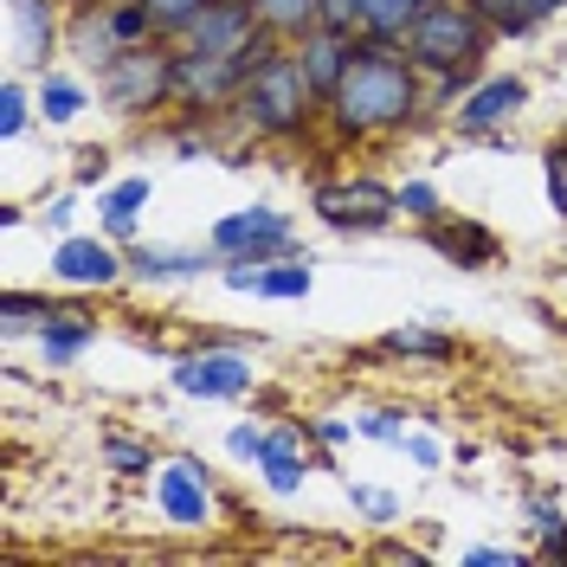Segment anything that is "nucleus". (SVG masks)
<instances>
[{"mask_svg": "<svg viewBox=\"0 0 567 567\" xmlns=\"http://www.w3.org/2000/svg\"><path fill=\"white\" fill-rule=\"evenodd\" d=\"M310 207L329 219V226H342V233H374V226H388L393 213H400V194L381 187V181H322L317 194H310Z\"/></svg>", "mask_w": 567, "mask_h": 567, "instance_id": "0eeeda50", "label": "nucleus"}, {"mask_svg": "<svg viewBox=\"0 0 567 567\" xmlns=\"http://www.w3.org/2000/svg\"><path fill=\"white\" fill-rule=\"evenodd\" d=\"M484 20H491L496 33H509V39H523V33H535L548 13H561L567 0H471Z\"/></svg>", "mask_w": 567, "mask_h": 567, "instance_id": "6ab92c4d", "label": "nucleus"}, {"mask_svg": "<svg viewBox=\"0 0 567 567\" xmlns=\"http://www.w3.org/2000/svg\"><path fill=\"white\" fill-rule=\"evenodd\" d=\"M354 432H368V439H381V445H400V439H406L400 413H368V420H354Z\"/></svg>", "mask_w": 567, "mask_h": 567, "instance_id": "f704fd0d", "label": "nucleus"}, {"mask_svg": "<svg viewBox=\"0 0 567 567\" xmlns=\"http://www.w3.org/2000/svg\"><path fill=\"white\" fill-rule=\"evenodd\" d=\"M464 561H477V567H509V561H523L516 548H471Z\"/></svg>", "mask_w": 567, "mask_h": 567, "instance_id": "4c0bfd02", "label": "nucleus"}, {"mask_svg": "<svg viewBox=\"0 0 567 567\" xmlns=\"http://www.w3.org/2000/svg\"><path fill=\"white\" fill-rule=\"evenodd\" d=\"M175 39H142V45H123L104 71H97V91L116 116H148V110L175 104Z\"/></svg>", "mask_w": 567, "mask_h": 567, "instance_id": "20e7f679", "label": "nucleus"}, {"mask_svg": "<svg viewBox=\"0 0 567 567\" xmlns=\"http://www.w3.org/2000/svg\"><path fill=\"white\" fill-rule=\"evenodd\" d=\"M239 116H246L258 136H271V142H297V136H310L317 130V116L329 104H322V91L310 84V71L297 65V52L284 45L271 65H258L246 78V91H239Z\"/></svg>", "mask_w": 567, "mask_h": 567, "instance_id": "f03ea898", "label": "nucleus"}, {"mask_svg": "<svg viewBox=\"0 0 567 567\" xmlns=\"http://www.w3.org/2000/svg\"><path fill=\"white\" fill-rule=\"evenodd\" d=\"M7 13H13V65L45 71L52 39H59V27H52V0H13Z\"/></svg>", "mask_w": 567, "mask_h": 567, "instance_id": "2eb2a0df", "label": "nucleus"}, {"mask_svg": "<svg viewBox=\"0 0 567 567\" xmlns=\"http://www.w3.org/2000/svg\"><path fill=\"white\" fill-rule=\"evenodd\" d=\"M349 432H354L349 420H322V425H317V439H322V445H342V439H349Z\"/></svg>", "mask_w": 567, "mask_h": 567, "instance_id": "ea45409f", "label": "nucleus"}, {"mask_svg": "<svg viewBox=\"0 0 567 567\" xmlns=\"http://www.w3.org/2000/svg\"><path fill=\"white\" fill-rule=\"evenodd\" d=\"M104 7V27L116 45H142V39H162L155 33V13L142 7V0H97Z\"/></svg>", "mask_w": 567, "mask_h": 567, "instance_id": "412c9836", "label": "nucleus"}, {"mask_svg": "<svg viewBox=\"0 0 567 567\" xmlns=\"http://www.w3.org/2000/svg\"><path fill=\"white\" fill-rule=\"evenodd\" d=\"M258 33V0H207V13L181 33V45L194 52H239Z\"/></svg>", "mask_w": 567, "mask_h": 567, "instance_id": "f8f14e48", "label": "nucleus"}, {"mask_svg": "<svg viewBox=\"0 0 567 567\" xmlns=\"http://www.w3.org/2000/svg\"><path fill=\"white\" fill-rule=\"evenodd\" d=\"M425 7H432V0H361V33L368 39H393V45H400L406 27L420 20Z\"/></svg>", "mask_w": 567, "mask_h": 567, "instance_id": "aec40b11", "label": "nucleus"}, {"mask_svg": "<svg viewBox=\"0 0 567 567\" xmlns=\"http://www.w3.org/2000/svg\"><path fill=\"white\" fill-rule=\"evenodd\" d=\"M420 78L425 71L406 59V45L393 39H354V59L342 71V84L329 91V123L336 136H388V130H406L420 116Z\"/></svg>", "mask_w": 567, "mask_h": 567, "instance_id": "f257e3e1", "label": "nucleus"}, {"mask_svg": "<svg viewBox=\"0 0 567 567\" xmlns=\"http://www.w3.org/2000/svg\"><path fill=\"white\" fill-rule=\"evenodd\" d=\"M290 52H297V65L310 71V84H317L322 104H329V91L342 84V71H349V59H354V39L329 33V27H310V33L290 45Z\"/></svg>", "mask_w": 567, "mask_h": 567, "instance_id": "4468645a", "label": "nucleus"}, {"mask_svg": "<svg viewBox=\"0 0 567 567\" xmlns=\"http://www.w3.org/2000/svg\"><path fill=\"white\" fill-rule=\"evenodd\" d=\"M110 175V155L104 148H91V155H84V168H78V187H91V181H104Z\"/></svg>", "mask_w": 567, "mask_h": 567, "instance_id": "e433bc0d", "label": "nucleus"}, {"mask_svg": "<svg viewBox=\"0 0 567 567\" xmlns=\"http://www.w3.org/2000/svg\"><path fill=\"white\" fill-rule=\"evenodd\" d=\"M175 388L194 400H239L251 388V354L239 349H200L175 361Z\"/></svg>", "mask_w": 567, "mask_h": 567, "instance_id": "1a4fd4ad", "label": "nucleus"}, {"mask_svg": "<svg viewBox=\"0 0 567 567\" xmlns=\"http://www.w3.org/2000/svg\"><path fill=\"white\" fill-rule=\"evenodd\" d=\"M45 226H59V233H65V226H71V200H52V207H45Z\"/></svg>", "mask_w": 567, "mask_h": 567, "instance_id": "79ce46f5", "label": "nucleus"}, {"mask_svg": "<svg viewBox=\"0 0 567 567\" xmlns=\"http://www.w3.org/2000/svg\"><path fill=\"white\" fill-rule=\"evenodd\" d=\"M317 27L342 39H361V0H317Z\"/></svg>", "mask_w": 567, "mask_h": 567, "instance_id": "c756f323", "label": "nucleus"}, {"mask_svg": "<svg viewBox=\"0 0 567 567\" xmlns=\"http://www.w3.org/2000/svg\"><path fill=\"white\" fill-rule=\"evenodd\" d=\"M104 233L110 239H136V213H104Z\"/></svg>", "mask_w": 567, "mask_h": 567, "instance_id": "58836bf2", "label": "nucleus"}, {"mask_svg": "<svg viewBox=\"0 0 567 567\" xmlns=\"http://www.w3.org/2000/svg\"><path fill=\"white\" fill-rule=\"evenodd\" d=\"M136 207H148V175L123 181V187H110L104 194V213H136Z\"/></svg>", "mask_w": 567, "mask_h": 567, "instance_id": "72a5a7b5", "label": "nucleus"}, {"mask_svg": "<svg viewBox=\"0 0 567 567\" xmlns=\"http://www.w3.org/2000/svg\"><path fill=\"white\" fill-rule=\"evenodd\" d=\"M123 271H130V258H116V246H104V239H59V251H52V278L71 290H104Z\"/></svg>", "mask_w": 567, "mask_h": 567, "instance_id": "9b49d317", "label": "nucleus"}, {"mask_svg": "<svg viewBox=\"0 0 567 567\" xmlns=\"http://www.w3.org/2000/svg\"><path fill=\"white\" fill-rule=\"evenodd\" d=\"M155 503L175 529H207L213 523V477L200 458H168L155 471Z\"/></svg>", "mask_w": 567, "mask_h": 567, "instance_id": "6e6552de", "label": "nucleus"}, {"mask_svg": "<svg viewBox=\"0 0 567 567\" xmlns=\"http://www.w3.org/2000/svg\"><path fill=\"white\" fill-rule=\"evenodd\" d=\"M258 297H310V258H284L258 271Z\"/></svg>", "mask_w": 567, "mask_h": 567, "instance_id": "393cba45", "label": "nucleus"}, {"mask_svg": "<svg viewBox=\"0 0 567 567\" xmlns=\"http://www.w3.org/2000/svg\"><path fill=\"white\" fill-rule=\"evenodd\" d=\"M226 445H233V458H265V445H271V432H258V425H233L226 432Z\"/></svg>", "mask_w": 567, "mask_h": 567, "instance_id": "473e14b6", "label": "nucleus"}, {"mask_svg": "<svg viewBox=\"0 0 567 567\" xmlns=\"http://www.w3.org/2000/svg\"><path fill=\"white\" fill-rule=\"evenodd\" d=\"M246 91V65L239 52H194L181 45L175 59V104L194 110V116H213V110H233Z\"/></svg>", "mask_w": 567, "mask_h": 567, "instance_id": "39448f33", "label": "nucleus"}, {"mask_svg": "<svg viewBox=\"0 0 567 567\" xmlns=\"http://www.w3.org/2000/svg\"><path fill=\"white\" fill-rule=\"evenodd\" d=\"M97 342V322L84 317V310H59L52 322H39V354H45V368H65L78 349H91Z\"/></svg>", "mask_w": 567, "mask_h": 567, "instance_id": "f3484780", "label": "nucleus"}, {"mask_svg": "<svg viewBox=\"0 0 567 567\" xmlns=\"http://www.w3.org/2000/svg\"><path fill=\"white\" fill-rule=\"evenodd\" d=\"M491 39L496 27L471 7V0H432L420 20L406 27V59L425 71V78H445V71H464V65H477L484 52H491Z\"/></svg>", "mask_w": 567, "mask_h": 567, "instance_id": "7ed1b4c3", "label": "nucleus"}, {"mask_svg": "<svg viewBox=\"0 0 567 567\" xmlns=\"http://www.w3.org/2000/svg\"><path fill=\"white\" fill-rule=\"evenodd\" d=\"M258 27H271L278 39H303L317 27V0H258Z\"/></svg>", "mask_w": 567, "mask_h": 567, "instance_id": "4be33fe9", "label": "nucleus"}, {"mask_svg": "<svg viewBox=\"0 0 567 567\" xmlns=\"http://www.w3.org/2000/svg\"><path fill=\"white\" fill-rule=\"evenodd\" d=\"M542 175H548V207L567 219V142H548L542 148Z\"/></svg>", "mask_w": 567, "mask_h": 567, "instance_id": "c85d7f7f", "label": "nucleus"}, {"mask_svg": "<svg viewBox=\"0 0 567 567\" xmlns=\"http://www.w3.org/2000/svg\"><path fill=\"white\" fill-rule=\"evenodd\" d=\"M258 471H265V484H271L278 496L303 491V425H284V432H271V445H265Z\"/></svg>", "mask_w": 567, "mask_h": 567, "instance_id": "dca6fc26", "label": "nucleus"}, {"mask_svg": "<svg viewBox=\"0 0 567 567\" xmlns=\"http://www.w3.org/2000/svg\"><path fill=\"white\" fill-rule=\"evenodd\" d=\"M207 246L219 251V258H251V265H271L278 251H290V213H278V207L226 213V219H213Z\"/></svg>", "mask_w": 567, "mask_h": 567, "instance_id": "423d86ee", "label": "nucleus"}, {"mask_svg": "<svg viewBox=\"0 0 567 567\" xmlns=\"http://www.w3.org/2000/svg\"><path fill=\"white\" fill-rule=\"evenodd\" d=\"M400 445L413 452V464H439V445H432V439H400Z\"/></svg>", "mask_w": 567, "mask_h": 567, "instance_id": "a19ab883", "label": "nucleus"}, {"mask_svg": "<svg viewBox=\"0 0 567 567\" xmlns=\"http://www.w3.org/2000/svg\"><path fill=\"white\" fill-rule=\"evenodd\" d=\"M39 110H45V123H71L84 110V84L65 78V71H45L39 78Z\"/></svg>", "mask_w": 567, "mask_h": 567, "instance_id": "b1692460", "label": "nucleus"}, {"mask_svg": "<svg viewBox=\"0 0 567 567\" xmlns=\"http://www.w3.org/2000/svg\"><path fill=\"white\" fill-rule=\"evenodd\" d=\"M213 258L219 251H181V246H136L130 251V271L136 278H200V271H213Z\"/></svg>", "mask_w": 567, "mask_h": 567, "instance_id": "a211bd4d", "label": "nucleus"}, {"mask_svg": "<svg viewBox=\"0 0 567 567\" xmlns=\"http://www.w3.org/2000/svg\"><path fill=\"white\" fill-rule=\"evenodd\" d=\"M523 104H529V84L523 78H477L458 104V130L464 136H491L503 123H516Z\"/></svg>", "mask_w": 567, "mask_h": 567, "instance_id": "9d476101", "label": "nucleus"}, {"mask_svg": "<svg viewBox=\"0 0 567 567\" xmlns=\"http://www.w3.org/2000/svg\"><path fill=\"white\" fill-rule=\"evenodd\" d=\"M20 130H27V84L7 78V84H0V136L13 142Z\"/></svg>", "mask_w": 567, "mask_h": 567, "instance_id": "7c9ffc66", "label": "nucleus"}, {"mask_svg": "<svg viewBox=\"0 0 567 567\" xmlns=\"http://www.w3.org/2000/svg\"><path fill=\"white\" fill-rule=\"evenodd\" d=\"M142 7L155 13V33H162V39H181L200 13H207V0H142Z\"/></svg>", "mask_w": 567, "mask_h": 567, "instance_id": "bb28decb", "label": "nucleus"}, {"mask_svg": "<svg viewBox=\"0 0 567 567\" xmlns=\"http://www.w3.org/2000/svg\"><path fill=\"white\" fill-rule=\"evenodd\" d=\"M381 349H388V354H420V361H452L458 342H452V336H439V329H388V336H381Z\"/></svg>", "mask_w": 567, "mask_h": 567, "instance_id": "5701e85b", "label": "nucleus"}, {"mask_svg": "<svg viewBox=\"0 0 567 567\" xmlns=\"http://www.w3.org/2000/svg\"><path fill=\"white\" fill-rule=\"evenodd\" d=\"M7 317H0V329L7 336H20V329H33V322H52L59 317V303H45V297H27V290H7V303H0Z\"/></svg>", "mask_w": 567, "mask_h": 567, "instance_id": "a878e982", "label": "nucleus"}, {"mask_svg": "<svg viewBox=\"0 0 567 567\" xmlns=\"http://www.w3.org/2000/svg\"><path fill=\"white\" fill-rule=\"evenodd\" d=\"M425 246L432 251H445L452 265H464V271H484V265H496V233L491 226H477V219H425Z\"/></svg>", "mask_w": 567, "mask_h": 567, "instance_id": "ddd939ff", "label": "nucleus"}, {"mask_svg": "<svg viewBox=\"0 0 567 567\" xmlns=\"http://www.w3.org/2000/svg\"><path fill=\"white\" fill-rule=\"evenodd\" d=\"M104 458H110V471H123V477H148V471H155L148 445L123 439V432H104Z\"/></svg>", "mask_w": 567, "mask_h": 567, "instance_id": "cd10ccee", "label": "nucleus"}, {"mask_svg": "<svg viewBox=\"0 0 567 567\" xmlns=\"http://www.w3.org/2000/svg\"><path fill=\"white\" fill-rule=\"evenodd\" d=\"M400 213L425 226V219H439V194H432L425 181H406V187H400Z\"/></svg>", "mask_w": 567, "mask_h": 567, "instance_id": "2f4dec72", "label": "nucleus"}, {"mask_svg": "<svg viewBox=\"0 0 567 567\" xmlns=\"http://www.w3.org/2000/svg\"><path fill=\"white\" fill-rule=\"evenodd\" d=\"M354 503H361L374 523H393V496H381V491H354Z\"/></svg>", "mask_w": 567, "mask_h": 567, "instance_id": "c9c22d12", "label": "nucleus"}]
</instances>
